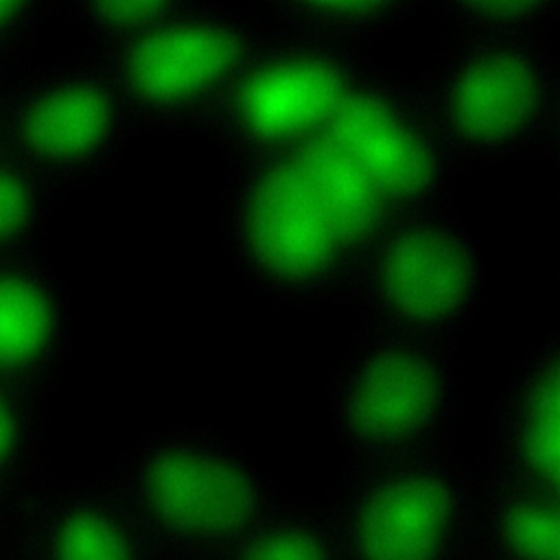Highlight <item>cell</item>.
Wrapping results in <instances>:
<instances>
[{
    "mask_svg": "<svg viewBox=\"0 0 560 560\" xmlns=\"http://www.w3.org/2000/svg\"><path fill=\"white\" fill-rule=\"evenodd\" d=\"M109 479L162 560H221L289 494L258 455L201 422L144 431Z\"/></svg>",
    "mask_w": 560,
    "mask_h": 560,
    "instance_id": "6da1fadb",
    "label": "cell"
},
{
    "mask_svg": "<svg viewBox=\"0 0 560 560\" xmlns=\"http://www.w3.org/2000/svg\"><path fill=\"white\" fill-rule=\"evenodd\" d=\"M462 416L457 346L368 328L326 385V420L343 472L453 448Z\"/></svg>",
    "mask_w": 560,
    "mask_h": 560,
    "instance_id": "7a4b0ae2",
    "label": "cell"
},
{
    "mask_svg": "<svg viewBox=\"0 0 560 560\" xmlns=\"http://www.w3.org/2000/svg\"><path fill=\"white\" fill-rule=\"evenodd\" d=\"M416 85L462 164L556 151L560 70L549 42L442 39Z\"/></svg>",
    "mask_w": 560,
    "mask_h": 560,
    "instance_id": "3957f363",
    "label": "cell"
},
{
    "mask_svg": "<svg viewBox=\"0 0 560 560\" xmlns=\"http://www.w3.org/2000/svg\"><path fill=\"white\" fill-rule=\"evenodd\" d=\"M219 236L238 278L276 304L317 308L348 295L354 258L282 158L228 166Z\"/></svg>",
    "mask_w": 560,
    "mask_h": 560,
    "instance_id": "277c9868",
    "label": "cell"
},
{
    "mask_svg": "<svg viewBox=\"0 0 560 560\" xmlns=\"http://www.w3.org/2000/svg\"><path fill=\"white\" fill-rule=\"evenodd\" d=\"M486 254L451 210L405 212L354 258L346 302L361 326L457 346L486 295Z\"/></svg>",
    "mask_w": 560,
    "mask_h": 560,
    "instance_id": "5b68a950",
    "label": "cell"
},
{
    "mask_svg": "<svg viewBox=\"0 0 560 560\" xmlns=\"http://www.w3.org/2000/svg\"><path fill=\"white\" fill-rule=\"evenodd\" d=\"M269 33L254 9L188 0L144 37L96 55L140 133L201 136Z\"/></svg>",
    "mask_w": 560,
    "mask_h": 560,
    "instance_id": "8992f818",
    "label": "cell"
},
{
    "mask_svg": "<svg viewBox=\"0 0 560 560\" xmlns=\"http://www.w3.org/2000/svg\"><path fill=\"white\" fill-rule=\"evenodd\" d=\"M138 136L107 66L94 50L35 59L11 88L4 149L61 199L109 175Z\"/></svg>",
    "mask_w": 560,
    "mask_h": 560,
    "instance_id": "52a82bcc",
    "label": "cell"
},
{
    "mask_svg": "<svg viewBox=\"0 0 560 560\" xmlns=\"http://www.w3.org/2000/svg\"><path fill=\"white\" fill-rule=\"evenodd\" d=\"M472 497L453 446L343 472L326 510L341 560H468Z\"/></svg>",
    "mask_w": 560,
    "mask_h": 560,
    "instance_id": "ba28073f",
    "label": "cell"
},
{
    "mask_svg": "<svg viewBox=\"0 0 560 560\" xmlns=\"http://www.w3.org/2000/svg\"><path fill=\"white\" fill-rule=\"evenodd\" d=\"M376 63L368 50L271 31L217 107L201 138L223 162L280 158L328 127L348 92Z\"/></svg>",
    "mask_w": 560,
    "mask_h": 560,
    "instance_id": "9c48e42d",
    "label": "cell"
},
{
    "mask_svg": "<svg viewBox=\"0 0 560 560\" xmlns=\"http://www.w3.org/2000/svg\"><path fill=\"white\" fill-rule=\"evenodd\" d=\"M326 131L396 214L453 208L464 164L438 131L413 77L376 61L348 92Z\"/></svg>",
    "mask_w": 560,
    "mask_h": 560,
    "instance_id": "30bf717a",
    "label": "cell"
},
{
    "mask_svg": "<svg viewBox=\"0 0 560 560\" xmlns=\"http://www.w3.org/2000/svg\"><path fill=\"white\" fill-rule=\"evenodd\" d=\"M2 560H162L107 477H44L20 503Z\"/></svg>",
    "mask_w": 560,
    "mask_h": 560,
    "instance_id": "8fae6325",
    "label": "cell"
},
{
    "mask_svg": "<svg viewBox=\"0 0 560 560\" xmlns=\"http://www.w3.org/2000/svg\"><path fill=\"white\" fill-rule=\"evenodd\" d=\"M477 472L560 492V337L532 343L490 400Z\"/></svg>",
    "mask_w": 560,
    "mask_h": 560,
    "instance_id": "7c38bea8",
    "label": "cell"
},
{
    "mask_svg": "<svg viewBox=\"0 0 560 560\" xmlns=\"http://www.w3.org/2000/svg\"><path fill=\"white\" fill-rule=\"evenodd\" d=\"M77 339L72 293L50 252L0 260V383L52 398Z\"/></svg>",
    "mask_w": 560,
    "mask_h": 560,
    "instance_id": "4fadbf2b",
    "label": "cell"
},
{
    "mask_svg": "<svg viewBox=\"0 0 560 560\" xmlns=\"http://www.w3.org/2000/svg\"><path fill=\"white\" fill-rule=\"evenodd\" d=\"M308 199L357 258L394 219L396 210L324 129L280 155Z\"/></svg>",
    "mask_w": 560,
    "mask_h": 560,
    "instance_id": "5bb4252c",
    "label": "cell"
},
{
    "mask_svg": "<svg viewBox=\"0 0 560 560\" xmlns=\"http://www.w3.org/2000/svg\"><path fill=\"white\" fill-rule=\"evenodd\" d=\"M472 475L468 560H560V492Z\"/></svg>",
    "mask_w": 560,
    "mask_h": 560,
    "instance_id": "9a60e30c",
    "label": "cell"
},
{
    "mask_svg": "<svg viewBox=\"0 0 560 560\" xmlns=\"http://www.w3.org/2000/svg\"><path fill=\"white\" fill-rule=\"evenodd\" d=\"M265 24L282 35L326 46L368 50L422 13L416 0H273L258 9Z\"/></svg>",
    "mask_w": 560,
    "mask_h": 560,
    "instance_id": "2e32d148",
    "label": "cell"
},
{
    "mask_svg": "<svg viewBox=\"0 0 560 560\" xmlns=\"http://www.w3.org/2000/svg\"><path fill=\"white\" fill-rule=\"evenodd\" d=\"M442 39L547 42L560 4L556 0H433L422 2Z\"/></svg>",
    "mask_w": 560,
    "mask_h": 560,
    "instance_id": "e0dca14e",
    "label": "cell"
},
{
    "mask_svg": "<svg viewBox=\"0 0 560 560\" xmlns=\"http://www.w3.org/2000/svg\"><path fill=\"white\" fill-rule=\"evenodd\" d=\"M50 400L0 383V488L26 494L50 475Z\"/></svg>",
    "mask_w": 560,
    "mask_h": 560,
    "instance_id": "ac0fdd59",
    "label": "cell"
},
{
    "mask_svg": "<svg viewBox=\"0 0 560 560\" xmlns=\"http://www.w3.org/2000/svg\"><path fill=\"white\" fill-rule=\"evenodd\" d=\"M221 560H341L326 503L293 497Z\"/></svg>",
    "mask_w": 560,
    "mask_h": 560,
    "instance_id": "d6986e66",
    "label": "cell"
},
{
    "mask_svg": "<svg viewBox=\"0 0 560 560\" xmlns=\"http://www.w3.org/2000/svg\"><path fill=\"white\" fill-rule=\"evenodd\" d=\"M61 197L7 149L0 151V260L46 254Z\"/></svg>",
    "mask_w": 560,
    "mask_h": 560,
    "instance_id": "ffe728a7",
    "label": "cell"
},
{
    "mask_svg": "<svg viewBox=\"0 0 560 560\" xmlns=\"http://www.w3.org/2000/svg\"><path fill=\"white\" fill-rule=\"evenodd\" d=\"M188 0H57L61 15L94 52L127 46L175 18Z\"/></svg>",
    "mask_w": 560,
    "mask_h": 560,
    "instance_id": "44dd1931",
    "label": "cell"
},
{
    "mask_svg": "<svg viewBox=\"0 0 560 560\" xmlns=\"http://www.w3.org/2000/svg\"><path fill=\"white\" fill-rule=\"evenodd\" d=\"M57 18V0H0V72H22L35 61L46 24Z\"/></svg>",
    "mask_w": 560,
    "mask_h": 560,
    "instance_id": "7402d4cb",
    "label": "cell"
},
{
    "mask_svg": "<svg viewBox=\"0 0 560 560\" xmlns=\"http://www.w3.org/2000/svg\"><path fill=\"white\" fill-rule=\"evenodd\" d=\"M28 492H31V490H28ZM28 492H26V494H28ZM26 494H20V492L0 488V560L4 558V549H7L9 536H11L13 523H15V514H18L20 503H22V499H24Z\"/></svg>",
    "mask_w": 560,
    "mask_h": 560,
    "instance_id": "603a6c76",
    "label": "cell"
},
{
    "mask_svg": "<svg viewBox=\"0 0 560 560\" xmlns=\"http://www.w3.org/2000/svg\"><path fill=\"white\" fill-rule=\"evenodd\" d=\"M24 72V70H22ZM22 72H0V151L4 149V116H7V103H9V94L11 88L15 83V79Z\"/></svg>",
    "mask_w": 560,
    "mask_h": 560,
    "instance_id": "cb8c5ba5",
    "label": "cell"
}]
</instances>
